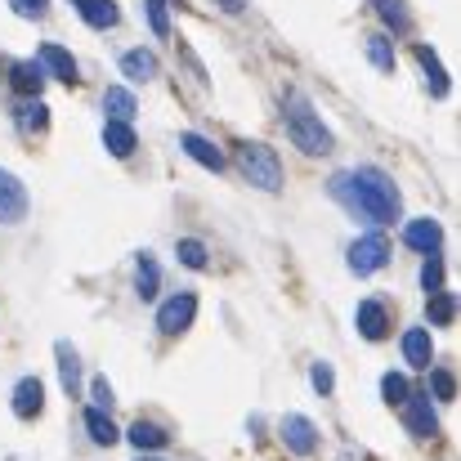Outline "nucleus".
Masks as SVG:
<instances>
[{"label": "nucleus", "mask_w": 461, "mask_h": 461, "mask_svg": "<svg viewBox=\"0 0 461 461\" xmlns=\"http://www.w3.org/2000/svg\"><path fill=\"white\" fill-rule=\"evenodd\" d=\"M287 135H292V144L309 157H322L331 153V131L313 117V108H309L305 95H287Z\"/></svg>", "instance_id": "f03ea898"}, {"label": "nucleus", "mask_w": 461, "mask_h": 461, "mask_svg": "<svg viewBox=\"0 0 461 461\" xmlns=\"http://www.w3.org/2000/svg\"><path fill=\"white\" fill-rule=\"evenodd\" d=\"M72 5H77V14H81L95 32L117 27V0H72Z\"/></svg>", "instance_id": "2eb2a0df"}, {"label": "nucleus", "mask_w": 461, "mask_h": 461, "mask_svg": "<svg viewBox=\"0 0 461 461\" xmlns=\"http://www.w3.org/2000/svg\"><path fill=\"white\" fill-rule=\"evenodd\" d=\"M421 287H426V296H439L444 292V260L439 256H430L421 265Z\"/></svg>", "instance_id": "7c9ffc66"}, {"label": "nucleus", "mask_w": 461, "mask_h": 461, "mask_svg": "<svg viewBox=\"0 0 461 461\" xmlns=\"http://www.w3.org/2000/svg\"><path fill=\"white\" fill-rule=\"evenodd\" d=\"M41 408H45V385H41V376H23V381L14 385V412H18L23 421H32V417H41Z\"/></svg>", "instance_id": "9b49d317"}, {"label": "nucleus", "mask_w": 461, "mask_h": 461, "mask_svg": "<svg viewBox=\"0 0 461 461\" xmlns=\"http://www.w3.org/2000/svg\"><path fill=\"white\" fill-rule=\"evenodd\" d=\"M104 113H108V122H135L140 104H135V95H131L126 86H113V90L104 95Z\"/></svg>", "instance_id": "a211bd4d"}, {"label": "nucleus", "mask_w": 461, "mask_h": 461, "mask_svg": "<svg viewBox=\"0 0 461 461\" xmlns=\"http://www.w3.org/2000/svg\"><path fill=\"white\" fill-rule=\"evenodd\" d=\"M86 430H90V439H95L99 448H113V444H117V426L108 421L104 408H86Z\"/></svg>", "instance_id": "5701e85b"}, {"label": "nucleus", "mask_w": 461, "mask_h": 461, "mask_svg": "<svg viewBox=\"0 0 461 461\" xmlns=\"http://www.w3.org/2000/svg\"><path fill=\"white\" fill-rule=\"evenodd\" d=\"M131 444H135L140 453H157V448L170 444V435H166L161 426H153V421H135V426H131Z\"/></svg>", "instance_id": "b1692460"}, {"label": "nucleus", "mask_w": 461, "mask_h": 461, "mask_svg": "<svg viewBox=\"0 0 461 461\" xmlns=\"http://www.w3.org/2000/svg\"><path fill=\"white\" fill-rule=\"evenodd\" d=\"M385 260H390V242H385V233H363V238L349 247V269H354L358 278L385 269Z\"/></svg>", "instance_id": "20e7f679"}, {"label": "nucleus", "mask_w": 461, "mask_h": 461, "mask_svg": "<svg viewBox=\"0 0 461 461\" xmlns=\"http://www.w3.org/2000/svg\"><path fill=\"white\" fill-rule=\"evenodd\" d=\"M430 390H435V399H453V394H457V381H453V372L435 367V372H430Z\"/></svg>", "instance_id": "473e14b6"}, {"label": "nucleus", "mask_w": 461, "mask_h": 461, "mask_svg": "<svg viewBox=\"0 0 461 461\" xmlns=\"http://www.w3.org/2000/svg\"><path fill=\"white\" fill-rule=\"evenodd\" d=\"M14 117H18V126H23L27 135H36V131L50 126V108H45L41 99H23V104L14 108Z\"/></svg>", "instance_id": "4be33fe9"}, {"label": "nucleus", "mask_w": 461, "mask_h": 461, "mask_svg": "<svg viewBox=\"0 0 461 461\" xmlns=\"http://www.w3.org/2000/svg\"><path fill=\"white\" fill-rule=\"evenodd\" d=\"M376 14H381V18H385V27H394V32H408V27H412V18H408L403 0H376Z\"/></svg>", "instance_id": "c85d7f7f"}, {"label": "nucleus", "mask_w": 461, "mask_h": 461, "mask_svg": "<svg viewBox=\"0 0 461 461\" xmlns=\"http://www.w3.org/2000/svg\"><path fill=\"white\" fill-rule=\"evenodd\" d=\"M135 144H140V140H135L131 122H108V126H104V149H108L113 157H131L135 153Z\"/></svg>", "instance_id": "aec40b11"}, {"label": "nucleus", "mask_w": 461, "mask_h": 461, "mask_svg": "<svg viewBox=\"0 0 461 461\" xmlns=\"http://www.w3.org/2000/svg\"><path fill=\"white\" fill-rule=\"evenodd\" d=\"M9 86H14L23 99H41V86H45L41 59H32V63H9Z\"/></svg>", "instance_id": "f8f14e48"}, {"label": "nucleus", "mask_w": 461, "mask_h": 461, "mask_svg": "<svg viewBox=\"0 0 461 461\" xmlns=\"http://www.w3.org/2000/svg\"><path fill=\"white\" fill-rule=\"evenodd\" d=\"M417 63H421V72H426V86H430V95H435V99H448L453 81H448V72H444L439 54H435L430 45H417Z\"/></svg>", "instance_id": "4468645a"}, {"label": "nucleus", "mask_w": 461, "mask_h": 461, "mask_svg": "<svg viewBox=\"0 0 461 461\" xmlns=\"http://www.w3.org/2000/svg\"><path fill=\"white\" fill-rule=\"evenodd\" d=\"M193 318H197V296H193V292H179V296H170L166 305L157 309V327H161V336H179V331H188Z\"/></svg>", "instance_id": "423d86ee"}, {"label": "nucleus", "mask_w": 461, "mask_h": 461, "mask_svg": "<svg viewBox=\"0 0 461 461\" xmlns=\"http://www.w3.org/2000/svg\"><path fill=\"white\" fill-rule=\"evenodd\" d=\"M90 394H95V408L113 412V385H108V376H95L90 381Z\"/></svg>", "instance_id": "f704fd0d"}, {"label": "nucleus", "mask_w": 461, "mask_h": 461, "mask_svg": "<svg viewBox=\"0 0 461 461\" xmlns=\"http://www.w3.org/2000/svg\"><path fill=\"white\" fill-rule=\"evenodd\" d=\"M408 394H412V381H408L403 372H385V376H381V399H385L390 408H394V403L403 408V403H408Z\"/></svg>", "instance_id": "a878e982"}, {"label": "nucleus", "mask_w": 461, "mask_h": 461, "mask_svg": "<svg viewBox=\"0 0 461 461\" xmlns=\"http://www.w3.org/2000/svg\"><path fill=\"white\" fill-rule=\"evenodd\" d=\"M179 149L193 157L197 166H206V170H224V153L211 140H202V135H179Z\"/></svg>", "instance_id": "dca6fc26"}, {"label": "nucleus", "mask_w": 461, "mask_h": 461, "mask_svg": "<svg viewBox=\"0 0 461 461\" xmlns=\"http://www.w3.org/2000/svg\"><path fill=\"white\" fill-rule=\"evenodd\" d=\"M430 354H435V345H430V331H426V327L403 331V358H408L412 367H430Z\"/></svg>", "instance_id": "6ab92c4d"}, {"label": "nucleus", "mask_w": 461, "mask_h": 461, "mask_svg": "<svg viewBox=\"0 0 461 461\" xmlns=\"http://www.w3.org/2000/svg\"><path fill=\"white\" fill-rule=\"evenodd\" d=\"M157 287H161V269H157L153 256H140V278H135V292L144 296V301H153Z\"/></svg>", "instance_id": "cd10ccee"}, {"label": "nucleus", "mask_w": 461, "mask_h": 461, "mask_svg": "<svg viewBox=\"0 0 461 461\" xmlns=\"http://www.w3.org/2000/svg\"><path fill=\"white\" fill-rule=\"evenodd\" d=\"M457 313H461V296H448V292L430 296V305H426V318H430L435 327H448Z\"/></svg>", "instance_id": "393cba45"}, {"label": "nucleus", "mask_w": 461, "mask_h": 461, "mask_svg": "<svg viewBox=\"0 0 461 461\" xmlns=\"http://www.w3.org/2000/svg\"><path fill=\"white\" fill-rule=\"evenodd\" d=\"M309 376H313V390H318V394H331V390H336V372H331V363H313Z\"/></svg>", "instance_id": "72a5a7b5"}, {"label": "nucleus", "mask_w": 461, "mask_h": 461, "mask_svg": "<svg viewBox=\"0 0 461 461\" xmlns=\"http://www.w3.org/2000/svg\"><path fill=\"white\" fill-rule=\"evenodd\" d=\"M220 5H224L229 14H242V9H247V0H220Z\"/></svg>", "instance_id": "e433bc0d"}, {"label": "nucleus", "mask_w": 461, "mask_h": 461, "mask_svg": "<svg viewBox=\"0 0 461 461\" xmlns=\"http://www.w3.org/2000/svg\"><path fill=\"white\" fill-rule=\"evenodd\" d=\"M122 72H126L131 81H153L157 77V54L153 50H126V54H122Z\"/></svg>", "instance_id": "412c9836"}, {"label": "nucleus", "mask_w": 461, "mask_h": 461, "mask_svg": "<svg viewBox=\"0 0 461 461\" xmlns=\"http://www.w3.org/2000/svg\"><path fill=\"white\" fill-rule=\"evenodd\" d=\"M238 170L247 184L265 188V193H278L283 188V161L269 144H238Z\"/></svg>", "instance_id": "7ed1b4c3"}, {"label": "nucleus", "mask_w": 461, "mask_h": 461, "mask_svg": "<svg viewBox=\"0 0 461 461\" xmlns=\"http://www.w3.org/2000/svg\"><path fill=\"white\" fill-rule=\"evenodd\" d=\"M166 5H170V0H144V9H149V27H153L157 36H170V18H166Z\"/></svg>", "instance_id": "2f4dec72"}, {"label": "nucleus", "mask_w": 461, "mask_h": 461, "mask_svg": "<svg viewBox=\"0 0 461 461\" xmlns=\"http://www.w3.org/2000/svg\"><path fill=\"white\" fill-rule=\"evenodd\" d=\"M331 197H336L349 215H358V220H367V224H394L399 211H403L394 179H390L385 170H376V166H358V170L336 175V179H331Z\"/></svg>", "instance_id": "f257e3e1"}, {"label": "nucleus", "mask_w": 461, "mask_h": 461, "mask_svg": "<svg viewBox=\"0 0 461 461\" xmlns=\"http://www.w3.org/2000/svg\"><path fill=\"white\" fill-rule=\"evenodd\" d=\"M283 444H287L296 457H313V448H318L313 421H309V417H287V421H283Z\"/></svg>", "instance_id": "6e6552de"}, {"label": "nucleus", "mask_w": 461, "mask_h": 461, "mask_svg": "<svg viewBox=\"0 0 461 461\" xmlns=\"http://www.w3.org/2000/svg\"><path fill=\"white\" fill-rule=\"evenodd\" d=\"M175 256H179V265H188V269H206V247H202L197 238H179Z\"/></svg>", "instance_id": "c756f323"}, {"label": "nucleus", "mask_w": 461, "mask_h": 461, "mask_svg": "<svg viewBox=\"0 0 461 461\" xmlns=\"http://www.w3.org/2000/svg\"><path fill=\"white\" fill-rule=\"evenodd\" d=\"M9 9H14L18 18H45L50 0H9Z\"/></svg>", "instance_id": "c9c22d12"}, {"label": "nucleus", "mask_w": 461, "mask_h": 461, "mask_svg": "<svg viewBox=\"0 0 461 461\" xmlns=\"http://www.w3.org/2000/svg\"><path fill=\"white\" fill-rule=\"evenodd\" d=\"M403 426H408L417 439H430V435H439V417H435L430 390H412V394H408V403H403Z\"/></svg>", "instance_id": "39448f33"}, {"label": "nucleus", "mask_w": 461, "mask_h": 461, "mask_svg": "<svg viewBox=\"0 0 461 461\" xmlns=\"http://www.w3.org/2000/svg\"><path fill=\"white\" fill-rule=\"evenodd\" d=\"M367 59H372V68H381V72H394V41L390 36H367Z\"/></svg>", "instance_id": "bb28decb"}, {"label": "nucleus", "mask_w": 461, "mask_h": 461, "mask_svg": "<svg viewBox=\"0 0 461 461\" xmlns=\"http://www.w3.org/2000/svg\"><path fill=\"white\" fill-rule=\"evenodd\" d=\"M54 358H59L63 390H68V394H81V358H77V349H72L68 340H59V345H54Z\"/></svg>", "instance_id": "f3484780"}, {"label": "nucleus", "mask_w": 461, "mask_h": 461, "mask_svg": "<svg viewBox=\"0 0 461 461\" xmlns=\"http://www.w3.org/2000/svg\"><path fill=\"white\" fill-rule=\"evenodd\" d=\"M36 59H41V68H45L50 77H59L63 86H77V81H81V72H77V59H72L63 45H41V54H36Z\"/></svg>", "instance_id": "1a4fd4ad"}, {"label": "nucleus", "mask_w": 461, "mask_h": 461, "mask_svg": "<svg viewBox=\"0 0 461 461\" xmlns=\"http://www.w3.org/2000/svg\"><path fill=\"white\" fill-rule=\"evenodd\" d=\"M403 242L412 247V251H426V256H439V242H444V229H439V220H412L408 229H403Z\"/></svg>", "instance_id": "9d476101"}, {"label": "nucleus", "mask_w": 461, "mask_h": 461, "mask_svg": "<svg viewBox=\"0 0 461 461\" xmlns=\"http://www.w3.org/2000/svg\"><path fill=\"white\" fill-rule=\"evenodd\" d=\"M354 322H358V336H367V340H385L390 336V313H385L381 301H363Z\"/></svg>", "instance_id": "ddd939ff"}, {"label": "nucleus", "mask_w": 461, "mask_h": 461, "mask_svg": "<svg viewBox=\"0 0 461 461\" xmlns=\"http://www.w3.org/2000/svg\"><path fill=\"white\" fill-rule=\"evenodd\" d=\"M140 461H157V457H140Z\"/></svg>", "instance_id": "4c0bfd02"}, {"label": "nucleus", "mask_w": 461, "mask_h": 461, "mask_svg": "<svg viewBox=\"0 0 461 461\" xmlns=\"http://www.w3.org/2000/svg\"><path fill=\"white\" fill-rule=\"evenodd\" d=\"M27 215V188L9 170H0V224H18Z\"/></svg>", "instance_id": "0eeeda50"}]
</instances>
